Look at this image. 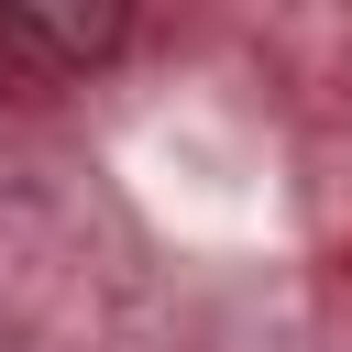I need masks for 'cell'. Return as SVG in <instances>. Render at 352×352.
Listing matches in <instances>:
<instances>
[{
    "label": "cell",
    "instance_id": "6da1fadb",
    "mask_svg": "<svg viewBox=\"0 0 352 352\" xmlns=\"http://www.w3.org/2000/svg\"><path fill=\"white\" fill-rule=\"evenodd\" d=\"M132 44V0H0V77L66 88Z\"/></svg>",
    "mask_w": 352,
    "mask_h": 352
}]
</instances>
